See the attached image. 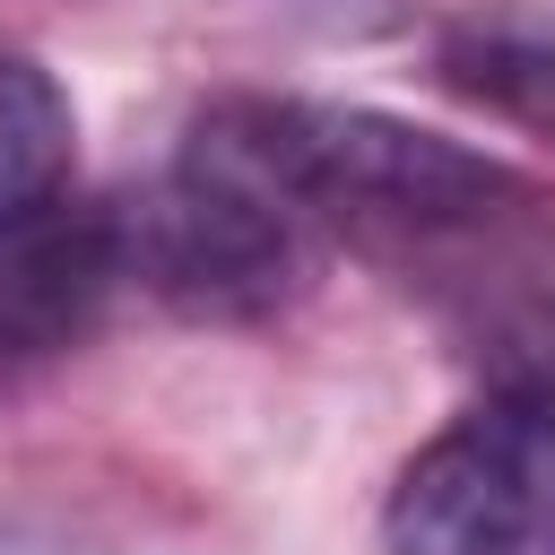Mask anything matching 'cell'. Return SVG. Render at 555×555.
I'll use <instances>...</instances> for the list:
<instances>
[{
  "label": "cell",
  "mask_w": 555,
  "mask_h": 555,
  "mask_svg": "<svg viewBox=\"0 0 555 555\" xmlns=\"http://www.w3.org/2000/svg\"><path fill=\"white\" fill-rule=\"evenodd\" d=\"M121 260H130V286H147L191 321H260L304 295L321 243L295 234L243 182L182 156L147 199L121 208Z\"/></svg>",
  "instance_id": "3"
},
{
  "label": "cell",
  "mask_w": 555,
  "mask_h": 555,
  "mask_svg": "<svg viewBox=\"0 0 555 555\" xmlns=\"http://www.w3.org/2000/svg\"><path fill=\"white\" fill-rule=\"evenodd\" d=\"M182 156L269 199L295 234L356 243L382 260L468 251V243L520 234L546 208V191L503 156L373 104H321V95H217Z\"/></svg>",
  "instance_id": "1"
},
{
  "label": "cell",
  "mask_w": 555,
  "mask_h": 555,
  "mask_svg": "<svg viewBox=\"0 0 555 555\" xmlns=\"http://www.w3.org/2000/svg\"><path fill=\"white\" fill-rule=\"evenodd\" d=\"M512 373H529V382H555V312L538 321V330H520V364Z\"/></svg>",
  "instance_id": "7"
},
{
  "label": "cell",
  "mask_w": 555,
  "mask_h": 555,
  "mask_svg": "<svg viewBox=\"0 0 555 555\" xmlns=\"http://www.w3.org/2000/svg\"><path fill=\"white\" fill-rule=\"evenodd\" d=\"M69 156H78L69 95L26 52H0V234L26 225V217H43L61 199Z\"/></svg>",
  "instance_id": "6"
},
{
  "label": "cell",
  "mask_w": 555,
  "mask_h": 555,
  "mask_svg": "<svg viewBox=\"0 0 555 555\" xmlns=\"http://www.w3.org/2000/svg\"><path fill=\"white\" fill-rule=\"evenodd\" d=\"M442 78H451L468 104H486V113L555 139V17L520 9V17H477V26H460V35L442 43Z\"/></svg>",
  "instance_id": "5"
},
{
  "label": "cell",
  "mask_w": 555,
  "mask_h": 555,
  "mask_svg": "<svg viewBox=\"0 0 555 555\" xmlns=\"http://www.w3.org/2000/svg\"><path fill=\"white\" fill-rule=\"evenodd\" d=\"M130 286L121 208H43L0 234V364H35L78 347L104 304Z\"/></svg>",
  "instance_id": "4"
},
{
  "label": "cell",
  "mask_w": 555,
  "mask_h": 555,
  "mask_svg": "<svg viewBox=\"0 0 555 555\" xmlns=\"http://www.w3.org/2000/svg\"><path fill=\"white\" fill-rule=\"evenodd\" d=\"M390 555H555V382L503 373L382 503Z\"/></svg>",
  "instance_id": "2"
}]
</instances>
